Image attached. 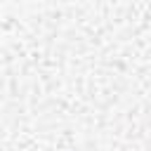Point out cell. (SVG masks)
Returning <instances> with one entry per match:
<instances>
[]
</instances>
